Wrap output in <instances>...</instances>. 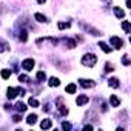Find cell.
Returning <instances> with one entry per match:
<instances>
[{
  "label": "cell",
  "instance_id": "obj_1",
  "mask_svg": "<svg viewBox=\"0 0 131 131\" xmlns=\"http://www.w3.org/2000/svg\"><path fill=\"white\" fill-rule=\"evenodd\" d=\"M97 63V57H96V54H85L83 57H82V65L85 66H94Z\"/></svg>",
  "mask_w": 131,
  "mask_h": 131
},
{
  "label": "cell",
  "instance_id": "obj_2",
  "mask_svg": "<svg viewBox=\"0 0 131 131\" xmlns=\"http://www.w3.org/2000/svg\"><path fill=\"white\" fill-rule=\"evenodd\" d=\"M34 60L32 59H26V60H23V63H22V66H23V69H26V71H31L32 68H34Z\"/></svg>",
  "mask_w": 131,
  "mask_h": 131
},
{
  "label": "cell",
  "instance_id": "obj_3",
  "mask_svg": "<svg viewBox=\"0 0 131 131\" xmlns=\"http://www.w3.org/2000/svg\"><path fill=\"white\" fill-rule=\"evenodd\" d=\"M111 43L114 45V48H117V49H120L122 46H123V42H122V39H119V37H111V40H109Z\"/></svg>",
  "mask_w": 131,
  "mask_h": 131
},
{
  "label": "cell",
  "instance_id": "obj_4",
  "mask_svg": "<svg viewBox=\"0 0 131 131\" xmlns=\"http://www.w3.org/2000/svg\"><path fill=\"white\" fill-rule=\"evenodd\" d=\"M79 82H80V85H82L83 88H92V86H94V82H92V80H88V79H80Z\"/></svg>",
  "mask_w": 131,
  "mask_h": 131
},
{
  "label": "cell",
  "instance_id": "obj_5",
  "mask_svg": "<svg viewBox=\"0 0 131 131\" xmlns=\"http://www.w3.org/2000/svg\"><path fill=\"white\" fill-rule=\"evenodd\" d=\"M6 96H8V99H14V97L17 96V89H15V88H8Z\"/></svg>",
  "mask_w": 131,
  "mask_h": 131
},
{
  "label": "cell",
  "instance_id": "obj_6",
  "mask_svg": "<svg viewBox=\"0 0 131 131\" xmlns=\"http://www.w3.org/2000/svg\"><path fill=\"white\" fill-rule=\"evenodd\" d=\"M86 102H88V97H86V96H79V97L76 99V103H77L79 106H82V105H85Z\"/></svg>",
  "mask_w": 131,
  "mask_h": 131
},
{
  "label": "cell",
  "instance_id": "obj_7",
  "mask_svg": "<svg viewBox=\"0 0 131 131\" xmlns=\"http://www.w3.org/2000/svg\"><path fill=\"white\" fill-rule=\"evenodd\" d=\"M109 103L113 105V106H119V105H120V99H117L116 96H111V97H109Z\"/></svg>",
  "mask_w": 131,
  "mask_h": 131
},
{
  "label": "cell",
  "instance_id": "obj_8",
  "mask_svg": "<svg viewBox=\"0 0 131 131\" xmlns=\"http://www.w3.org/2000/svg\"><path fill=\"white\" fill-rule=\"evenodd\" d=\"M60 85V80L57 77H51L49 79V86H59Z\"/></svg>",
  "mask_w": 131,
  "mask_h": 131
},
{
  "label": "cell",
  "instance_id": "obj_9",
  "mask_svg": "<svg viewBox=\"0 0 131 131\" xmlns=\"http://www.w3.org/2000/svg\"><path fill=\"white\" fill-rule=\"evenodd\" d=\"M34 17H35V20H37V22H40V23L46 22V17H45V15H42V14H39V12L34 14Z\"/></svg>",
  "mask_w": 131,
  "mask_h": 131
},
{
  "label": "cell",
  "instance_id": "obj_10",
  "mask_svg": "<svg viewBox=\"0 0 131 131\" xmlns=\"http://www.w3.org/2000/svg\"><path fill=\"white\" fill-rule=\"evenodd\" d=\"M26 122H28L29 125L35 123V122H37V116H35V114H29V116H28V119H26Z\"/></svg>",
  "mask_w": 131,
  "mask_h": 131
},
{
  "label": "cell",
  "instance_id": "obj_11",
  "mask_svg": "<svg viewBox=\"0 0 131 131\" xmlns=\"http://www.w3.org/2000/svg\"><path fill=\"white\" fill-rule=\"evenodd\" d=\"M15 108H17V111H20V113H23V111L26 109V105H25V103H22V102H18V103L15 105Z\"/></svg>",
  "mask_w": 131,
  "mask_h": 131
},
{
  "label": "cell",
  "instance_id": "obj_12",
  "mask_svg": "<svg viewBox=\"0 0 131 131\" xmlns=\"http://www.w3.org/2000/svg\"><path fill=\"white\" fill-rule=\"evenodd\" d=\"M109 86L111 88H119V80L117 79H109Z\"/></svg>",
  "mask_w": 131,
  "mask_h": 131
},
{
  "label": "cell",
  "instance_id": "obj_13",
  "mask_svg": "<svg viewBox=\"0 0 131 131\" xmlns=\"http://www.w3.org/2000/svg\"><path fill=\"white\" fill-rule=\"evenodd\" d=\"M40 126H42L43 129H48V128H51V120H43V122L40 123Z\"/></svg>",
  "mask_w": 131,
  "mask_h": 131
},
{
  "label": "cell",
  "instance_id": "obj_14",
  "mask_svg": "<svg viewBox=\"0 0 131 131\" xmlns=\"http://www.w3.org/2000/svg\"><path fill=\"white\" fill-rule=\"evenodd\" d=\"M114 14H116L117 17H125V12H123L120 8H114Z\"/></svg>",
  "mask_w": 131,
  "mask_h": 131
},
{
  "label": "cell",
  "instance_id": "obj_15",
  "mask_svg": "<svg viewBox=\"0 0 131 131\" xmlns=\"http://www.w3.org/2000/svg\"><path fill=\"white\" fill-rule=\"evenodd\" d=\"M99 46H100V48H102V49H103L105 52H111V48H109V46H106V43L100 42V43H99Z\"/></svg>",
  "mask_w": 131,
  "mask_h": 131
},
{
  "label": "cell",
  "instance_id": "obj_16",
  "mask_svg": "<svg viewBox=\"0 0 131 131\" xmlns=\"http://www.w3.org/2000/svg\"><path fill=\"white\" fill-rule=\"evenodd\" d=\"M46 79V74L43 72V71H39L37 72V80H45Z\"/></svg>",
  "mask_w": 131,
  "mask_h": 131
},
{
  "label": "cell",
  "instance_id": "obj_17",
  "mask_svg": "<svg viewBox=\"0 0 131 131\" xmlns=\"http://www.w3.org/2000/svg\"><path fill=\"white\" fill-rule=\"evenodd\" d=\"M28 103H29L31 106H39V100H37V99H34V97H31V99L28 100Z\"/></svg>",
  "mask_w": 131,
  "mask_h": 131
},
{
  "label": "cell",
  "instance_id": "obj_18",
  "mask_svg": "<svg viewBox=\"0 0 131 131\" xmlns=\"http://www.w3.org/2000/svg\"><path fill=\"white\" fill-rule=\"evenodd\" d=\"M8 48V45H6V42L5 40H2V39H0V52H3L5 49Z\"/></svg>",
  "mask_w": 131,
  "mask_h": 131
},
{
  "label": "cell",
  "instance_id": "obj_19",
  "mask_svg": "<svg viewBox=\"0 0 131 131\" xmlns=\"http://www.w3.org/2000/svg\"><path fill=\"white\" fill-rule=\"evenodd\" d=\"M9 76H11V71L9 69H2V77L3 79H8Z\"/></svg>",
  "mask_w": 131,
  "mask_h": 131
},
{
  "label": "cell",
  "instance_id": "obj_20",
  "mask_svg": "<svg viewBox=\"0 0 131 131\" xmlns=\"http://www.w3.org/2000/svg\"><path fill=\"white\" fill-rule=\"evenodd\" d=\"M66 91H68V92H71V94H72V92H76V85H72V83H71V85H68V86H66Z\"/></svg>",
  "mask_w": 131,
  "mask_h": 131
},
{
  "label": "cell",
  "instance_id": "obj_21",
  "mask_svg": "<svg viewBox=\"0 0 131 131\" xmlns=\"http://www.w3.org/2000/svg\"><path fill=\"white\" fill-rule=\"evenodd\" d=\"M122 28L125 29V32H126V34L129 32V23H128V22H123V23H122Z\"/></svg>",
  "mask_w": 131,
  "mask_h": 131
},
{
  "label": "cell",
  "instance_id": "obj_22",
  "mask_svg": "<svg viewBox=\"0 0 131 131\" xmlns=\"http://www.w3.org/2000/svg\"><path fill=\"white\" fill-rule=\"evenodd\" d=\"M20 32H22V34H20V40H22V42H26V37H28V35H26V31L22 29Z\"/></svg>",
  "mask_w": 131,
  "mask_h": 131
},
{
  "label": "cell",
  "instance_id": "obj_23",
  "mask_svg": "<svg viewBox=\"0 0 131 131\" xmlns=\"http://www.w3.org/2000/svg\"><path fill=\"white\" fill-rule=\"evenodd\" d=\"M62 126H63V129H71V128H72V125H71L69 122H63Z\"/></svg>",
  "mask_w": 131,
  "mask_h": 131
},
{
  "label": "cell",
  "instance_id": "obj_24",
  "mask_svg": "<svg viewBox=\"0 0 131 131\" xmlns=\"http://www.w3.org/2000/svg\"><path fill=\"white\" fill-rule=\"evenodd\" d=\"M18 80L20 82H28V77L25 76V74H20V76H18Z\"/></svg>",
  "mask_w": 131,
  "mask_h": 131
},
{
  "label": "cell",
  "instance_id": "obj_25",
  "mask_svg": "<svg viewBox=\"0 0 131 131\" xmlns=\"http://www.w3.org/2000/svg\"><path fill=\"white\" fill-rule=\"evenodd\" d=\"M57 26H59V29H65V28H68V26H69V23H59Z\"/></svg>",
  "mask_w": 131,
  "mask_h": 131
},
{
  "label": "cell",
  "instance_id": "obj_26",
  "mask_svg": "<svg viewBox=\"0 0 131 131\" xmlns=\"http://www.w3.org/2000/svg\"><path fill=\"white\" fill-rule=\"evenodd\" d=\"M105 71H113V65H111V63H106V65H105Z\"/></svg>",
  "mask_w": 131,
  "mask_h": 131
},
{
  "label": "cell",
  "instance_id": "obj_27",
  "mask_svg": "<svg viewBox=\"0 0 131 131\" xmlns=\"http://www.w3.org/2000/svg\"><path fill=\"white\" fill-rule=\"evenodd\" d=\"M122 62H123V65H128V63H129V60L126 59V55H123V59H122Z\"/></svg>",
  "mask_w": 131,
  "mask_h": 131
},
{
  "label": "cell",
  "instance_id": "obj_28",
  "mask_svg": "<svg viewBox=\"0 0 131 131\" xmlns=\"http://www.w3.org/2000/svg\"><path fill=\"white\" fill-rule=\"evenodd\" d=\"M12 120H14V122H18V120H20V117H18V116H14Z\"/></svg>",
  "mask_w": 131,
  "mask_h": 131
},
{
  "label": "cell",
  "instance_id": "obj_29",
  "mask_svg": "<svg viewBox=\"0 0 131 131\" xmlns=\"http://www.w3.org/2000/svg\"><path fill=\"white\" fill-rule=\"evenodd\" d=\"M37 2H39V3H45V0H37Z\"/></svg>",
  "mask_w": 131,
  "mask_h": 131
}]
</instances>
